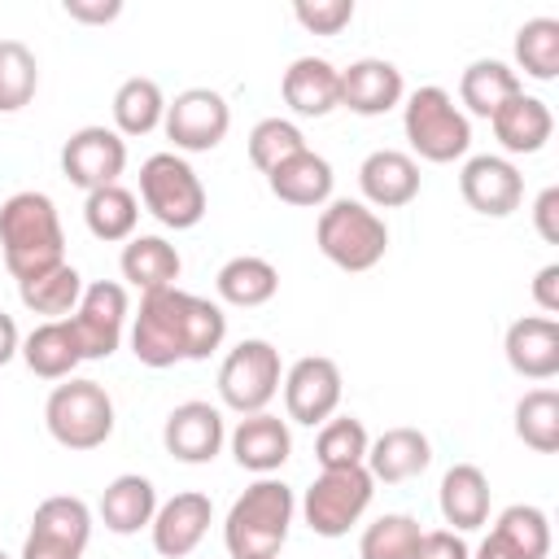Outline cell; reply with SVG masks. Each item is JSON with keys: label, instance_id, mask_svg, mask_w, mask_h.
<instances>
[{"label": "cell", "instance_id": "obj_1", "mask_svg": "<svg viewBox=\"0 0 559 559\" xmlns=\"http://www.w3.org/2000/svg\"><path fill=\"white\" fill-rule=\"evenodd\" d=\"M135 362L162 371L175 362H201L227 341V314L218 301L175 288H157L140 297V310L127 328Z\"/></svg>", "mask_w": 559, "mask_h": 559}, {"label": "cell", "instance_id": "obj_2", "mask_svg": "<svg viewBox=\"0 0 559 559\" xmlns=\"http://www.w3.org/2000/svg\"><path fill=\"white\" fill-rule=\"evenodd\" d=\"M0 253L17 284L66 262V231L48 192L26 188L0 205Z\"/></svg>", "mask_w": 559, "mask_h": 559}, {"label": "cell", "instance_id": "obj_3", "mask_svg": "<svg viewBox=\"0 0 559 559\" xmlns=\"http://www.w3.org/2000/svg\"><path fill=\"white\" fill-rule=\"evenodd\" d=\"M297 515V493L280 476H258L227 507L223 546L231 559H280Z\"/></svg>", "mask_w": 559, "mask_h": 559}, {"label": "cell", "instance_id": "obj_4", "mask_svg": "<svg viewBox=\"0 0 559 559\" xmlns=\"http://www.w3.org/2000/svg\"><path fill=\"white\" fill-rule=\"evenodd\" d=\"M402 135L411 144V157L450 166V162L467 157V148H472V118L454 105V96L445 87L428 83L402 100Z\"/></svg>", "mask_w": 559, "mask_h": 559}, {"label": "cell", "instance_id": "obj_5", "mask_svg": "<svg viewBox=\"0 0 559 559\" xmlns=\"http://www.w3.org/2000/svg\"><path fill=\"white\" fill-rule=\"evenodd\" d=\"M314 245L332 266H341L349 275H362V271L380 266V258L389 253V223L362 201L332 197L319 210Z\"/></svg>", "mask_w": 559, "mask_h": 559}, {"label": "cell", "instance_id": "obj_6", "mask_svg": "<svg viewBox=\"0 0 559 559\" xmlns=\"http://www.w3.org/2000/svg\"><path fill=\"white\" fill-rule=\"evenodd\" d=\"M44 428L61 450L87 454L100 450L114 437V397L105 393L100 380L87 376H70L61 380L48 402H44Z\"/></svg>", "mask_w": 559, "mask_h": 559}, {"label": "cell", "instance_id": "obj_7", "mask_svg": "<svg viewBox=\"0 0 559 559\" xmlns=\"http://www.w3.org/2000/svg\"><path fill=\"white\" fill-rule=\"evenodd\" d=\"M140 201H144V210H148L162 227H170V231L197 227V223L205 218V210H210V197H205L201 175H197L192 162H188L183 153H175V148L144 157V166H140Z\"/></svg>", "mask_w": 559, "mask_h": 559}, {"label": "cell", "instance_id": "obj_8", "mask_svg": "<svg viewBox=\"0 0 559 559\" xmlns=\"http://www.w3.org/2000/svg\"><path fill=\"white\" fill-rule=\"evenodd\" d=\"M371 498H376V480L367 467H332L301 489L297 511L314 537H345L367 515Z\"/></svg>", "mask_w": 559, "mask_h": 559}, {"label": "cell", "instance_id": "obj_9", "mask_svg": "<svg viewBox=\"0 0 559 559\" xmlns=\"http://www.w3.org/2000/svg\"><path fill=\"white\" fill-rule=\"evenodd\" d=\"M284 384V362L280 349L262 336H245L240 345H231L218 362V402L236 415H258L275 402Z\"/></svg>", "mask_w": 559, "mask_h": 559}, {"label": "cell", "instance_id": "obj_10", "mask_svg": "<svg viewBox=\"0 0 559 559\" xmlns=\"http://www.w3.org/2000/svg\"><path fill=\"white\" fill-rule=\"evenodd\" d=\"M131 328V297H127V284L118 280H92L70 314V332L79 341V354L83 362H96V358H109L122 336Z\"/></svg>", "mask_w": 559, "mask_h": 559}, {"label": "cell", "instance_id": "obj_11", "mask_svg": "<svg viewBox=\"0 0 559 559\" xmlns=\"http://www.w3.org/2000/svg\"><path fill=\"white\" fill-rule=\"evenodd\" d=\"M92 542V507L74 493H52L35 507L17 559H83Z\"/></svg>", "mask_w": 559, "mask_h": 559}, {"label": "cell", "instance_id": "obj_12", "mask_svg": "<svg viewBox=\"0 0 559 559\" xmlns=\"http://www.w3.org/2000/svg\"><path fill=\"white\" fill-rule=\"evenodd\" d=\"M162 131L175 153H210L231 131V105L214 87H183L175 100H166Z\"/></svg>", "mask_w": 559, "mask_h": 559}, {"label": "cell", "instance_id": "obj_13", "mask_svg": "<svg viewBox=\"0 0 559 559\" xmlns=\"http://www.w3.org/2000/svg\"><path fill=\"white\" fill-rule=\"evenodd\" d=\"M284 411L293 424H306V428H319L336 415L341 406V393H345V380H341V367L328 358V354H306L297 358L288 371H284Z\"/></svg>", "mask_w": 559, "mask_h": 559}, {"label": "cell", "instance_id": "obj_14", "mask_svg": "<svg viewBox=\"0 0 559 559\" xmlns=\"http://www.w3.org/2000/svg\"><path fill=\"white\" fill-rule=\"evenodd\" d=\"M122 170H127V140L114 127L92 122L70 131V140L61 144V175L83 192L118 183Z\"/></svg>", "mask_w": 559, "mask_h": 559}, {"label": "cell", "instance_id": "obj_15", "mask_svg": "<svg viewBox=\"0 0 559 559\" xmlns=\"http://www.w3.org/2000/svg\"><path fill=\"white\" fill-rule=\"evenodd\" d=\"M459 192H463V201H467L476 214H485V218H507V214H515L520 201H524V175H520V166H515L511 157H502V153H476V157H467L463 170H459Z\"/></svg>", "mask_w": 559, "mask_h": 559}, {"label": "cell", "instance_id": "obj_16", "mask_svg": "<svg viewBox=\"0 0 559 559\" xmlns=\"http://www.w3.org/2000/svg\"><path fill=\"white\" fill-rule=\"evenodd\" d=\"M162 445L179 463H210L227 445V424L214 402H179L162 424Z\"/></svg>", "mask_w": 559, "mask_h": 559}, {"label": "cell", "instance_id": "obj_17", "mask_svg": "<svg viewBox=\"0 0 559 559\" xmlns=\"http://www.w3.org/2000/svg\"><path fill=\"white\" fill-rule=\"evenodd\" d=\"M210 524H214V502H210V493L183 489V493L157 502V515H153V524H148V537H153V550H157L162 559H183V555H192V550L205 542Z\"/></svg>", "mask_w": 559, "mask_h": 559}, {"label": "cell", "instance_id": "obj_18", "mask_svg": "<svg viewBox=\"0 0 559 559\" xmlns=\"http://www.w3.org/2000/svg\"><path fill=\"white\" fill-rule=\"evenodd\" d=\"M406 100V79L384 57H358L341 70V109L358 118H380Z\"/></svg>", "mask_w": 559, "mask_h": 559}, {"label": "cell", "instance_id": "obj_19", "mask_svg": "<svg viewBox=\"0 0 559 559\" xmlns=\"http://www.w3.org/2000/svg\"><path fill=\"white\" fill-rule=\"evenodd\" d=\"M227 445H231V459L253 472V476H275L288 459H293V428L288 419L271 415V411H258V415H240V424L227 432Z\"/></svg>", "mask_w": 559, "mask_h": 559}, {"label": "cell", "instance_id": "obj_20", "mask_svg": "<svg viewBox=\"0 0 559 559\" xmlns=\"http://www.w3.org/2000/svg\"><path fill=\"white\" fill-rule=\"evenodd\" d=\"M362 205L371 210H402L419 197V162L402 148H371L358 166Z\"/></svg>", "mask_w": 559, "mask_h": 559}, {"label": "cell", "instance_id": "obj_21", "mask_svg": "<svg viewBox=\"0 0 559 559\" xmlns=\"http://www.w3.org/2000/svg\"><path fill=\"white\" fill-rule=\"evenodd\" d=\"M507 367L524 380H555L559 376V319L520 314L502 336Z\"/></svg>", "mask_w": 559, "mask_h": 559}, {"label": "cell", "instance_id": "obj_22", "mask_svg": "<svg viewBox=\"0 0 559 559\" xmlns=\"http://www.w3.org/2000/svg\"><path fill=\"white\" fill-rule=\"evenodd\" d=\"M280 96L297 118H328L341 109V70L328 57H293L280 79Z\"/></svg>", "mask_w": 559, "mask_h": 559}, {"label": "cell", "instance_id": "obj_23", "mask_svg": "<svg viewBox=\"0 0 559 559\" xmlns=\"http://www.w3.org/2000/svg\"><path fill=\"white\" fill-rule=\"evenodd\" d=\"M432 463V441L428 432L402 424V428H384L371 445H367V472L376 485H402V480H415L424 476Z\"/></svg>", "mask_w": 559, "mask_h": 559}, {"label": "cell", "instance_id": "obj_24", "mask_svg": "<svg viewBox=\"0 0 559 559\" xmlns=\"http://www.w3.org/2000/svg\"><path fill=\"white\" fill-rule=\"evenodd\" d=\"M493 140L502 144V153L511 157H528V153H542L546 140L555 135V114L542 96H528V92H515L493 118Z\"/></svg>", "mask_w": 559, "mask_h": 559}, {"label": "cell", "instance_id": "obj_25", "mask_svg": "<svg viewBox=\"0 0 559 559\" xmlns=\"http://www.w3.org/2000/svg\"><path fill=\"white\" fill-rule=\"evenodd\" d=\"M332 183H336L332 162L323 153H314V148H301L297 157L280 162L266 175L271 197L284 201V205H297V210H323L332 201Z\"/></svg>", "mask_w": 559, "mask_h": 559}, {"label": "cell", "instance_id": "obj_26", "mask_svg": "<svg viewBox=\"0 0 559 559\" xmlns=\"http://www.w3.org/2000/svg\"><path fill=\"white\" fill-rule=\"evenodd\" d=\"M489 476L476 467V463H454L445 476H441V489H437V507H441V520L454 528V533H476L489 524Z\"/></svg>", "mask_w": 559, "mask_h": 559}, {"label": "cell", "instance_id": "obj_27", "mask_svg": "<svg viewBox=\"0 0 559 559\" xmlns=\"http://www.w3.org/2000/svg\"><path fill=\"white\" fill-rule=\"evenodd\" d=\"M96 515H100V524H105L109 533H118V537H131V533L148 528L153 515H157V489H153V480L140 476V472L114 476V480L105 485L100 502H96Z\"/></svg>", "mask_w": 559, "mask_h": 559}, {"label": "cell", "instance_id": "obj_28", "mask_svg": "<svg viewBox=\"0 0 559 559\" xmlns=\"http://www.w3.org/2000/svg\"><path fill=\"white\" fill-rule=\"evenodd\" d=\"M118 271L127 280V288H135L144 297V293H157V288H175V280L183 271V258L166 236H144L140 231L122 245Z\"/></svg>", "mask_w": 559, "mask_h": 559}, {"label": "cell", "instance_id": "obj_29", "mask_svg": "<svg viewBox=\"0 0 559 559\" xmlns=\"http://www.w3.org/2000/svg\"><path fill=\"white\" fill-rule=\"evenodd\" d=\"M515 92H524L515 66L498 61V57H476L463 74H459V109L476 114V118H493Z\"/></svg>", "mask_w": 559, "mask_h": 559}, {"label": "cell", "instance_id": "obj_30", "mask_svg": "<svg viewBox=\"0 0 559 559\" xmlns=\"http://www.w3.org/2000/svg\"><path fill=\"white\" fill-rule=\"evenodd\" d=\"M22 362L39 380H70L74 367L83 362L79 341L70 332V319H44L22 336Z\"/></svg>", "mask_w": 559, "mask_h": 559}, {"label": "cell", "instance_id": "obj_31", "mask_svg": "<svg viewBox=\"0 0 559 559\" xmlns=\"http://www.w3.org/2000/svg\"><path fill=\"white\" fill-rule=\"evenodd\" d=\"M214 293L218 301L227 306H240V310H253V306H266L275 293H280V271L275 262L258 258V253H236L218 266L214 275Z\"/></svg>", "mask_w": 559, "mask_h": 559}, {"label": "cell", "instance_id": "obj_32", "mask_svg": "<svg viewBox=\"0 0 559 559\" xmlns=\"http://www.w3.org/2000/svg\"><path fill=\"white\" fill-rule=\"evenodd\" d=\"M83 223L96 240L105 245H127L135 236V223H140V197L122 183H109V188H96L83 197Z\"/></svg>", "mask_w": 559, "mask_h": 559}, {"label": "cell", "instance_id": "obj_33", "mask_svg": "<svg viewBox=\"0 0 559 559\" xmlns=\"http://www.w3.org/2000/svg\"><path fill=\"white\" fill-rule=\"evenodd\" d=\"M162 118H166V96H162L157 79L131 74V79L118 83V92H114V131L122 140H135V135L157 131Z\"/></svg>", "mask_w": 559, "mask_h": 559}, {"label": "cell", "instance_id": "obj_34", "mask_svg": "<svg viewBox=\"0 0 559 559\" xmlns=\"http://www.w3.org/2000/svg\"><path fill=\"white\" fill-rule=\"evenodd\" d=\"M83 288H87V284H83L79 266L61 262V266H52V271H44V275H35V280H22V284H17V297H22V306H26L31 314L70 319L74 306H79V297H83Z\"/></svg>", "mask_w": 559, "mask_h": 559}, {"label": "cell", "instance_id": "obj_35", "mask_svg": "<svg viewBox=\"0 0 559 559\" xmlns=\"http://www.w3.org/2000/svg\"><path fill=\"white\" fill-rule=\"evenodd\" d=\"M515 559H546L550 555V515L533 502H511L498 511L489 528Z\"/></svg>", "mask_w": 559, "mask_h": 559}, {"label": "cell", "instance_id": "obj_36", "mask_svg": "<svg viewBox=\"0 0 559 559\" xmlns=\"http://www.w3.org/2000/svg\"><path fill=\"white\" fill-rule=\"evenodd\" d=\"M515 437L537 454L559 450V389L542 384L515 402Z\"/></svg>", "mask_w": 559, "mask_h": 559}, {"label": "cell", "instance_id": "obj_37", "mask_svg": "<svg viewBox=\"0 0 559 559\" xmlns=\"http://www.w3.org/2000/svg\"><path fill=\"white\" fill-rule=\"evenodd\" d=\"M515 66L537 83L559 79V22L555 17H528L515 31Z\"/></svg>", "mask_w": 559, "mask_h": 559}, {"label": "cell", "instance_id": "obj_38", "mask_svg": "<svg viewBox=\"0 0 559 559\" xmlns=\"http://www.w3.org/2000/svg\"><path fill=\"white\" fill-rule=\"evenodd\" d=\"M367 428L362 419L354 415H332L328 424H319V437H314V463L319 472H332V467H362L367 463Z\"/></svg>", "mask_w": 559, "mask_h": 559}, {"label": "cell", "instance_id": "obj_39", "mask_svg": "<svg viewBox=\"0 0 559 559\" xmlns=\"http://www.w3.org/2000/svg\"><path fill=\"white\" fill-rule=\"evenodd\" d=\"M419 537H424V528L415 515H406V511L376 515L358 537V559H415Z\"/></svg>", "mask_w": 559, "mask_h": 559}, {"label": "cell", "instance_id": "obj_40", "mask_svg": "<svg viewBox=\"0 0 559 559\" xmlns=\"http://www.w3.org/2000/svg\"><path fill=\"white\" fill-rule=\"evenodd\" d=\"M39 92V61L22 39H0V114H17Z\"/></svg>", "mask_w": 559, "mask_h": 559}, {"label": "cell", "instance_id": "obj_41", "mask_svg": "<svg viewBox=\"0 0 559 559\" xmlns=\"http://www.w3.org/2000/svg\"><path fill=\"white\" fill-rule=\"evenodd\" d=\"M245 148H249V162L262 170V175H271L280 162H288V157H297L301 148H310L306 144V135H301V127L293 122V118H262V122H253V131H249V140H245Z\"/></svg>", "mask_w": 559, "mask_h": 559}, {"label": "cell", "instance_id": "obj_42", "mask_svg": "<svg viewBox=\"0 0 559 559\" xmlns=\"http://www.w3.org/2000/svg\"><path fill=\"white\" fill-rule=\"evenodd\" d=\"M293 17L310 35H341L354 22V0H297Z\"/></svg>", "mask_w": 559, "mask_h": 559}, {"label": "cell", "instance_id": "obj_43", "mask_svg": "<svg viewBox=\"0 0 559 559\" xmlns=\"http://www.w3.org/2000/svg\"><path fill=\"white\" fill-rule=\"evenodd\" d=\"M415 559H472V550H467L463 533H454V528H424Z\"/></svg>", "mask_w": 559, "mask_h": 559}, {"label": "cell", "instance_id": "obj_44", "mask_svg": "<svg viewBox=\"0 0 559 559\" xmlns=\"http://www.w3.org/2000/svg\"><path fill=\"white\" fill-rule=\"evenodd\" d=\"M61 9L70 22H83V26H105L122 17V0H66Z\"/></svg>", "mask_w": 559, "mask_h": 559}, {"label": "cell", "instance_id": "obj_45", "mask_svg": "<svg viewBox=\"0 0 559 559\" xmlns=\"http://www.w3.org/2000/svg\"><path fill=\"white\" fill-rule=\"evenodd\" d=\"M533 227L546 245H559V188H542L537 201H533Z\"/></svg>", "mask_w": 559, "mask_h": 559}, {"label": "cell", "instance_id": "obj_46", "mask_svg": "<svg viewBox=\"0 0 559 559\" xmlns=\"http://www.w3.org/2000/svg\"><path fill=\"white\" fill-rule=\"evenodd\" d=\"M533 301L546 319L559 314V262H546L537 275H533Z\"/></svg>", "mask_w": 559, "mask_h": 559}, {"label": "cell", "instance_id": "obj_47", "mask_svg": "<svg viewBox=\"0 0 559 559\" xmlns=\"http://www.w3.org/2000/svg\"><path fill=\"white\" fill-rule=\"evenodd\" d=\"M17 354H22V332H17L13 314H4V310H0V367H4V362H13Z\"/></svg>", "mask_w": 559, "mask_h": 559}, {"label": "cell", "instance_id": "obj_48", "mask_svg": "<svg viewBox=\"0 0 559 559\" xmlns=\"http://www.w3.org/2000/svg\"><path fill=\"white\" fill-rule=\"evenodd\" d=\"M472 559H515V555H511V550H507V546H502L493 533H485V542L472 550Z\"/></svg>", "mask_w": 559, "mask_h": 559}, {"label": "cell", "instance_id": "obj_49", "mask_svg": "<svg viewBox=\"0 0 559 559\" xmlns=\"http://www.w3.org/2000/svg\"><path fill=\"white\" fill-rule=\"evenodd\" d=\"M0 559H9V555H4V550H0Z\"/></svg>", "mask_w": 559, "mask_h": 559}]
</instances>
